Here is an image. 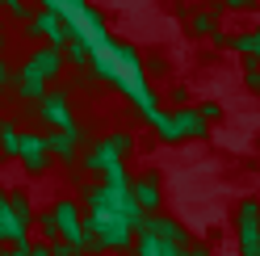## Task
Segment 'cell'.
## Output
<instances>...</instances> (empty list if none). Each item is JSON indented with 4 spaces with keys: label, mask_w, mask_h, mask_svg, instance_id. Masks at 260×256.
<instances>
[{
    "label": "cell",
    "mask_w": 260,
    "mask_h": 256,
    "mask_svg": "<svg viewBox=\"0 0 260 256\" xmlns=\"http://www.w3.org/2000/svg\"><path fill=\"white\" fill-rule=\"evenodd\" d=\"M235 227H239V244L248 239H260V202L256 198H243L239 210H235Z\"/></svg>",
    "instance_id": "obj_6"
},
{
    "label": "cell",
    "mask_w": 260,
    "mask_h": 256,
    "mask_svg": "<svg viewBox=\"0 0 260 256\" xmlns=\"http://www.w3.org/2000/svg\"><path fill=\"white\" fill-rule=\"evenodd\" d=\"M193 109H198V118H202L206 126H210V122H214V118L222 114V105H218V101H202V105H193Z\"/></svg>",
    "instance_id": "obj_18"
},
{
    "label": "cell",
    "mask_w": 260,
    "mask_h": 256,
    "mask_svg": "<svg viewBox=\"0 0 260 256\" xmlns=\"http://www.w3.org/2000/svg\"><path fill=\"white\" fill-rule=\"evenodd\" d=\"M68 51H72V63H76V68H88V63H92V46L80 38V34L68 38Z\"/></svg>",
    "instance_id": "obj_14"
},
{
    "label": "cell",
    "mask_w": 260,
    "mask_h": 256,
    "mask_svg": "<svg viewBox=\"0 0 260 256\" xmlns=\"http://www.w3.org/2000/svg\"><path fill=\"white\" fill-rule=\"evenodd\" d=\"M226 9H252V0H222Z\"/></svg>",
    "instance_id": "obj_24"
},
{
    "label": "cell",
    "mask_w": 260,
    "mask_h": 256,
    "mask_svg": "<svg viewBox=\"0 0 260 256\" xmlns=\"http://www.w3.org/2000/svg\"><path fill=\"white\" fill-rule=\"evenodd\" d=\"M80 139H84V135H80V126H72V131H55V135H46V151L72 164L76 151H80Z\"/></svg>",
    "instance_id": "obj_8"
},
{
    "label": "cell",
    "mask_w": 260,
    "mask_h": 256,
    "mask_svg": "<svg viewBox=\"0 0 260 256\" xmlns=\"http://www.w3.org/2000/svg\"><path fill=\"white\" fill-rule=\"evenodd\" d=\"M0 256H9V248H0Z\"/></svg>",
    "instance_id": "obj_26"
},
{
    "label": "cell",
    "mask_w": 260,
    "mask_h": 256,
    "mask_svg": "<svg viewBox=\"0 0 260 256\" xmlns=\"http://www.w3.org/2000/svg\"><path fill=\"white\" fill-rule=\"evenodd\" d=\"M193 34H206V38H218V9H202L193 13Z\"/></svg>",
    "instance_id": "obj_12"
},
{
    "label": "cell",
    "mask_w": 260,
    "mask_h": 256,
    "mask_svg": "<svg viewBox=\"0 0 260 256\" xmlns=\"http://www.w3.org/2000/svg\"><path fill=\"white\" fill-rule=\"evenodd\" d=\"M105 147L113 151V155H130V147H135V135H126V131H113V135H105Z\"/></svg>",
    "instance_id": "obj_15"
},
{
    "label": "cell",
    "mask_w": 260,
    "mask_h": 256,
    "mask_svg": "<svg viewBox=\"0 0 260 256\" xmlns=\"http://www.w3.org/2000/svg\"><path fill=\"white\" fill-rule=\"evenodd\" d=\"M17 159L25 164V172H42L46 164H51V151H46V135H38V131L21 135V151H17Z\"/></svg>",
    "instance_id": "obj_5"
},
{
    "label": "cell",
    "mask_w": 260,
    "mask_h": 256,
    "mask_svg": "<svg viewBox=\"0 0 260 256\" xmlns=\"http://www.w3.org/2000/svg\"><path fill=\"white\" fill-rule=\"evenodd\" d=\"M72 101H68V92H63V88H51V92H46V97L38 101V114L46 118V122H55L59 126V131H72V109H68Z\"/></svg>",
    "instance_id": "obj_4"
},
{
    "label": "cell",
    "mask_w": 260,
    "mask_h": 256,
    "mask_svg": "<svg viewBox=\"0 0 260 256\" xmlns=\"http://www.w3.org/2000/svg\"><path fill=\"white\" fill-rule=\"evenodd\" d=\"M243 84H248L252 92H260V63H252V59H243Z\"/></svg>",
    "instance_id": "obj_17"
},
{
    "label": "cell",
    "mask_w": 260,
    "mask_h": 256,
    "mask_svg": "<svg viewBox=\"0 0 260 256\" xmlns=\"http://www.w3.org/2000/svg\"><path fill=\"white\" fill-rule=\"evenodd\" d=\"M25 63H29V68H34L42 80H55V76L63 72V51H55V46H42V51H34Z\"/></svg>",
    "instance_id": "obj_9"
},
{
    "label": "cell",
    "mask_w": 260,
    "mask_h": 256,
    "mask_svg": "<svg viewBox=\"0 0 260 256\" xmlns=\"http://www.w3.org/2000/svg\"><path fill=\"white\" fill-rule=\"evenodd\" d=\"M0 248H5V235H0Z\"/></svg>",
    "instance_id": "obj_27"
},
{
    "label": "cell",
    "mask_w": 260,
    "mask_h": 256,
    "mask_svg": "<svg viewBox=\"0 0 260 256\" xmlns=\"http://www.w3.org/2000/svg\"><path fill=\"white\" fill-rule=\"evenodd\" d=\"M51 214H55L59 239H68V244H80V248H84V218H80V206H76V202H59Z\"/></svg>",
    "instance_id": "obj_3"
},
{
    "label": "cell",
    "mask_w": 260,
    "mask_h": 256,
    "mask_svg": "<svg viewBox=\"0 0 260 256\" xmlns=\"http://www.w3.org/2000/svg\"><path fill=\"white\" fill-rule=\"evenodd\" d=\"M5 84H13V68H9L5 59H0V88H5Z\"/></svg>",
    "instance_id": "obj_23"
},
{
    "label": "cell",
    "mask_w": 260,
    "mask_h": 256,
    "mask_svg": "<svg viewBox=\"0 0 260 256\" xmlns=\"http://www.w3.org/2000/svg\"><path fill=\"white\" fill-rule=\"evenodd\" d=\"M17 151H21V131L13 122H0V155L17 159Z\"/></svg>",
    "instance_id": "obj_11"
},
{
    "label": "cell",
    "mask_w": 260,
    "mask_h": 256,
    "mask_svg": "<svg viewBox=\"0 0 260 256\" xmlns=\"http://www.w3.org/2000/svg\"><path fill=\"white\" fill-rule=\"evenodd\" d=\"M25 29H29L34 38H46V46H55V51H63V46H68V38H72V29L63 25V17H59L55 9H46V13H38V17H29Z\"/></svg>",
    "instance_id": "obj_1"
},
{
    "label": "cell",
    "mask_w": 260,
    "mask_h": 256,
    "mask_svg": "<svg viewBox=\"0 0 260 256\" xmlns=\"http://www.w3.org/2000/svg\"><path fill=\"white\" fill-rule=\"evenodd\" d=\"M5 198H9V210L29 227V222H34V206H29V194H25V189H13V194H5Z\"/></svg>",
    "instance_id": "obj_13"
},
{
    "label": "cell",
    "mask_w": 260,
    "mask_h": 256,
    "mask_svg": "<svg viewBox=\"0 0 260 256\" xmlns=\"http://www.w3.org/2000/svg\"><path fill=\"white\" fill-rule=\"evenodd\" d=\"M13 84H17V97L21 101H42L46 97V80L29 68V63H21V72H13Z\"/></svg>",
    "instance_id": "obj_7"
},
{
    "label": "cell",
    "mask_w": 260,
    "mask_h": 256,
    "mask_svg": "<svg viewBox=\"0 0 260 256\" xmlns=\"http://www.w3.org/2000/svg\"><path fill=\"white\" fill-rule=\"evenodd\" d=\"M248 59L260 63V29H252V34H248Z\"/></svg>",
    "instance_id": "obj_20"
},
{
    "label": "cell",
    "mask_w": 260,
    "mask_h": 256,
    "mask_svg": "<svg viewBox=\"0 0 260 256\" xmlns=\"http://www.w3.org/2000/svg\"><path fill=\"white\" fill-rule=\"evenodd\" d=\"M239 256H260V239H248V244H239Z\"/></svg>",
    "instance_id": "obj_21"
},
{
    "label": "cell",
    "mask_w": 260,
    "mask_h": 256,
    "mask_svg": "<svg viewBox=\"0 0 260 256\" xmlns=\"http://www.w3.org/2000/svg\"><path fill=\"white\" fill-rule=\"evenodd\" d=\"M185 101H189V88L176 84V88H172V105H185Z\"/></svg>",
    "instance_id": "obj_22"
},
{
    "label": "cell",
    "mask_w": 260,
    "mask_h": 256,
    "mask_svg": "<svg viewBox=\"0 0 260 256\" xmlns=\"http://www.w3.org/2000/svg\"><path fill=\"white\" fill-rule=\"evenodd\" d=\"M0 235H5V244H25V222L9 210L5 189H0Z\"/></svg>",
    "instance_id": "obj_10"
},
{
    "label": "cell",
    "mask_w": 260,
    "mask_h": 256,
    "mask_svg": "<svg viewBox=\"0 0 260 256\" xmlns=\"http://www.w3.org/2000/svg\"><path fill=\"white\" fill-rule=\"evenodd\" d=\"M51 256H84V248H80V244H68V239H55V244H51Z\"/></svg>",
    "instance_id": "obj_19"
},
{
    "label": "cell",
    "mask_w": 260,
    "mask_h": 256,
    "mask_svg": "<svg viewBox=\"0 0 260 256\" xmlns=\"http://www.w3.org/2000/svg\"><path fill=\"white\" fill-rule=\"evenodd\" d=\"M126 189H130V202H135L143 214H159L164 194H159V177H155V172H143V177L135 185H126Z\"/></svg>",
    "instance_id": "obj_2"
},
{
    "label": "cell",
    "mask_w": 260,
    "mask_h": 256,
    "mask_svg": "<svg viewBox=\"0 0 260 256\" xmlns=\"http://www.w3.org/2000/svg\"><path fill=\"white\" fill-rule=\"evenodd\" d=\"M29 256H51V244H38L34 252H29Z\"/></svg>",
    "instance_id": "obj_25"
},
{
    "label": "cell",
    "mask_w": 260,
    "mask_h": 256,
    "mask_svg": "<svg viewBox=\"0 0 260 256\" xmlns=\"http://www.w3.org/2000/svg\"><path fill=\"white\" fill-rule=\"evenodd\" d=\"M34 222H38V231H42L46 239H51V244L59 239V227H55V214H51V210H42V214H34Z\"/></svg>",
    "instance_id": "obj_16"
}]
</instances>
